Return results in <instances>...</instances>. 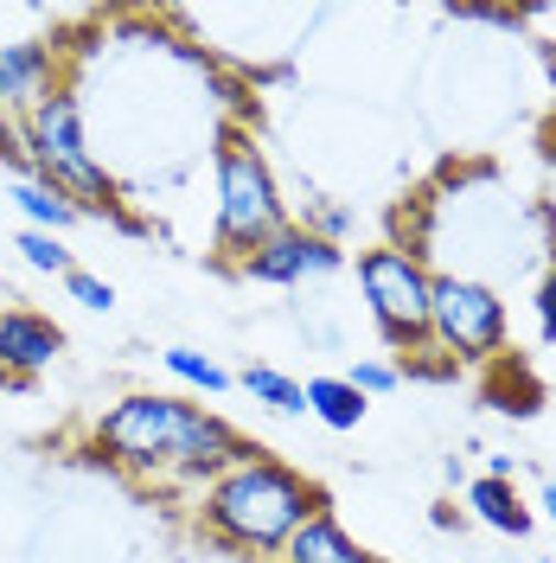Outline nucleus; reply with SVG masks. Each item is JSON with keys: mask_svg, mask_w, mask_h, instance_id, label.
Returning a JSON list of instances; mask_svg holds the SVG:
<instances>
[{"mask_svg": "<svg viewBox=\"0 0 556 563\" xmlns=\"http://www.w3.org/2000/svg\"><path fill=\"white\" fill-rule=\"evenodd\" d=\"M0 167H20V179H26V147H20V122L0 109Z\"/></svg>", "mask_w": 556, "mask_h": 563, "instance_id": "obj_20", "label": "nucleus"}, {"mask_svg": "<svg viewBox=\"0 0 556 563\" xmlns=\"http://www.w3.org/2000/svg\"><path fill=\"white\" fill-rule=\"evenodd\" d=\"M333 269H346V250L326 244V238H313L308 224H288V231H276L263 250H249L244 263H237V276L269 282V288H294V282L333 276Z\"/></svg>", "mask_w": 556, "mask_h": 563, "instance_id": "obj_7", "label": "nucleus"}, {"mask_svg": "<svg viewBox=\"0 0 556 563\" xmlns=\"http://www.w3.org/2000/svg\"><path fill=\"white\" fill-rule=\"evenodd\" d=\"M65 352V327L38 308H0V378L26 390L38 372H52V358Z\"/></svg>", "mask_w": 556, "mask_h": 563, "instance_id": "obj_8", "label": "nucleus"}, {"mask_svg": "<svg viewBox=\"0 0 556 563\" xmlns=\"http://www.w3.org/2000/svg\"><path fill=\"white\" fill-rule=\"evenodd\" d=\"M167 372H174L179 385L205 390V397H218V390L231 385V378H224V365H211L205 352H192V346H174V352H167Z\"/></svg>", "mask_w": 556, "mask_h": 563, "instance_id": "obj_16", "label": "nucleus"}, {"mask_svg": "<svg viewBox=\"0 0 556 563\" xmlns=\"http://www.w3.org/2000/svg\"><path fill=\"white\" fill-rule=\"evenodd\" d=\"M537 52H544V70H551V84H556V38H544Z\"/></svg>", "mask_w": 556, "mask_h": 563, "instance_id": "obj_23", "label": "nucleus"}, {"mask_svg": "<svg viewBox=\"0 0 556 563\" xmlns=\"http://www.w3.org/2000/svg\"><path fill=\"white\" fill-rule=\"evenodd\" d=\"M58 70H65V45L58 38H13V45H0V109L20 122L26 109H38L58 90Z\"/></svg>", "mask_w": 556, "mask_h": 563, "instance_id": "obj_9", "label": "nucleus"}, {"mask_svg": "<svg viewBox=\"0 0 556 563\" xmlns=\"http://www.w3.org/2000/svg\"><path fill=\"white\" fill-rule=\"evenodd\" d=\"M276 563H378V558H371V551H365V544H358V538H352V531L340 526L326 506H320L308 526L281 544Z\"/></svg>", "mask_w": 556, "mask_h": 563, "instance_id": "obj_10", "label": "nucleus"}, {"mask_svg": "<svg viewBox=\"0 0 556 563\" xmlns=\"http://www.w3.org/2000/svg\"><path fill=\"white\" fill-rule=\"evenodd\" d=\"M20 147H26V179L65 192L70 206H77V218H109L129 238L147 231L135 211H122V186H115V174L97 161V147L84 135V103H77L70 84H58L38 109L20 115Z\"/></svg>", "mask_w": 556, "mask_h": 563, "instance_id": "obj_3", "label": "nucleus"}, {"mask_svg": "<svg viewBox=\"0 0 556 563\" xmlns=\"http://www.w3.org/2000/svg\"><path fill=\"white\" fill-rule=\"evenodd\" d=\"M537 333L556 340V263L544 269V282H537Z\"/></svg>", "mask_w": 556, "mask_h": 563, "instance_id": "obj_21", "label": "nucleus"}, {"mask_svg": "<svg viewBox=\"0 0 556 563\" xmlns=\"http://www.w3.org/2000/svg\"><path fill=\"white\" fill-rule=\"evenodd\" d=\"M467 512L487 531H499V538H531V526H537V512L519 493V481H492V474L467 481Z\"/></svg>", "mask_w": 556, "mask_h": 563, "instance_id": "obj_11", "label": "nucleus"}, {"mask_svg": "<svg viewBox=\"0 0 556 563\" xmlns=\"http://www.w3.org/2000/svg\"><path fill=\"white\" fill-rule=\"evenodd\" d=\"M537 563H556V558H537Z\"/></svg>", "mask_w": 556, "mask_h": 563, "instance_id": "obj_24", "label": "nucleus"}, {"mask_svg": "<svg viewBox=\"0 0 556 563\" xmlns=\"http://www.w3.org/2000/svg\"><path fill=\"white\" fill-rule=\"evenodd\" d=\"M218 206H211V238L218 256L237 269L249 250H263L276 231H288V199H281V179L269 167V154L256 147L249 129H224L218 141Z\"/></svg>", "mask_w": 556, "mask_h": 563, "instance_id": "obj_4", "label": "nucleus"}, {"mask_svg": "<svg viewBox=\"0 0 556 563\" xmlns=\"http://www.w3.org/2000/svg\"><path fill=\"white\" fill-rule=\"evenodd\" d=\"M358 295L378 320L383 346L416 358L429 352V314H435V269L410 244H371L358 250Z\"/></svg>", "mask_w": 556, "mask_h": 563, "instance_id": "obj_5", "label": "nucleus"}, {"mask_svg": "<svg viewBox=\"0 0 556 563\" xmlns=\"http://www.w3.org/2000/svg\"><path fill=\"white\" fill-rule=\"evenodd\" d=\"M326 506V493L313 487L301 467L244 449L218 481H205L199 493V531L211 544L237 551V558H281V544L308 526Z\"/></svg>", "mask_w": 556, "mask_h": 563, "instance_id": "obj_2", "label": "nucleus"}, {"mask_svg": "<svg viewBox=\"0 0 556 563\" xmlns=\"http://www.w3.org/2000/svg\"><path fill=\"white\" fill-rule=\"evenodd\" d=\"M13 206L26 211V231H70L77 224V206H70L65 192H52V186H38V179H20L13 186Z\"/></svg>", "mask_w": 556, "mask_h": 563, "instance_id": "obj_14", "label": "nucleus"}, {"mask_svg": "<svg viewBox=\"0 0 556 563\" xmlns=\"http://www.w3.org/2000/svg\"><path fill=\"white\" fill-rule=\"evenodd\" d=\"M512 314L499 301L492 282L474 276H435V314H429V352H442V365H492L505 358Z\"/></svg>", "mask_w": 556, "mask_h": 563, "instance_id": "obj_6", "label": "nucleus"}, {"mask_svg": "<svg viewBox=\"0 0 556 563\" xmlns=\"http://www.w3.org/2000/svg\"><path fill=\"white\" fill-rule=\"evenodd\" d=\"M301 390H308V410L326 422V429H358L365 410H371V397H358L346 378H308Z\"/></svg>", "mask_w": 556, "mask_h": 563, "instance_id": "obj_13", "label": "nucleus"}, {"mask_svg": "<svg viewBox=\"0 0 556 563\" xmlns=\"http://www.w3.org/2000/svg\"><path fill=\"white\" fill-rule=\"evenodd\" d=\"M65 295L77 301V308H90V314H109V308H115V288H109L103 276H90V269H70Z\"/></svg>", "mask_w": 556, "mask_h": 563, "instance_id": "obj_19", "label": "nucleus"}, {"mask_svg": "<svg viewBox=\"0 0 556 563\" xmlns=\"http://www.w3.org/2000/svg\"><path fill=\"white\" fill-rule=\"evenodd\" d=\"M537 506H544V519L556 526V481H544V493H537Z\"/></svg>", "mask_w": 556, "mask_h": 563, "instance_id": "obj_22", "label": "nucleus"}, {"mask_svg": "<svg viewBox=\"0 0 556 563\" xmlns=\"http://www.w3.org/2000/svg\"><path fill=\"white\" fill-rule=\"evenodd\" d=\"M244 390L256 397V404L281 410V417H301V410H308V390L294 385L288 372H276V365H249V372H244Z\"/></svg>", "mask_w": 556, "mask_h": 563, "instance_id": "obj_15", "label": "nucleus"}, {"mask_svg": "<svg viewBox=\"0 0 556 563\" xmlns=\"http://www.w3.org/2000/svg\"><path fill=\"white\" fill-rule=\"evenodd\" d=\"M244 449L249 442L218 410L160 390H129L90 422V455L129 481H160V487H205Z\"/></svg>", "mask_w": 556, "mask_h": 563, "instance_id": "obj_1", "label": "nucleus"}, {"mask_svg": "<svg viewBox=\"0 0 556 563\" xmlns=\"http://www.w3.org/2000/svg\"><path fill=\"white\" fill-rule=\"evenodd\" d=\"M346 385L358 390V397H383V390L403 385V365H390V358H358L346 372Z\"/></svg>", "mask_w": 556, "mask_h": 563, "instance_id": "obj_18", "label": "nucleus"}, {"mask_svg": "<svg viewBox=\"0 0 556 563\" xmlns=\"http://www.w3.org/2000/svg\"><path fill=\"white\" fill-rule=\"evenodd\" d=\"M20 256H26L33 269H45V276H58V282H65L70 269H77V263H70V250L58 244L52 231H20Z\"/></svg>", "mask_w": 556, "mask_h": 563, "instance_id": "obj_17", "label": "nucleus"}, {"mask_svg": "<svg viewBox=\"0 0 556 563\" xmlns=\"http://www.w3.org/2000/svg\"><path fill=\"white\" fill-rule=\"evenodd\" d=\"M480 397H487L499 417H519V422L544 410V385H537V372L524 358H492L487 378H480Z\"/></svg>", "mask_w": 556, "mask_h": 563, "instance_id": "obj_12", "label": "nucleus"}]
</instances>
